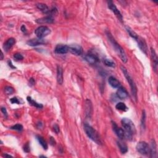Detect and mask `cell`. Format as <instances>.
<instances>
[{
  "mask_svg": "<svg viewBox=\"0 0 158 158\" xmlns=\"http://www.w3.org/2000/svg\"><path fill=\"white\" fill-rule=\"evenodd\" d=\"M120 69L122 70L125 77H126L127 79V81L128 82V84H129V85L130 87L132 96L134 97L135 100H137V89L133 78H132V76L130 75V73L127 71V69L125 67L124 65H121Z\"/></svg>",
  "mask_w": 158,
  "mask_h": 158,
  "instance_id": "3957f363",
  "label": "cell"
},
{
  "mask_svg": "<svg viewBox=\"0 0 158 158\" xmlns=\"http://www.w3.org/2000/svg\"><path fill=\"white\" fill-rule=\"evenodd\" d=\"M149 154L151 157L155 158L157 157V145L154 139H153L151 142V145L149 146Z\"/></svg>",
  "mask_w": 158,
  "mask_h": 158,
  "instance_id": "4fadbf2b",
  "label": "cell"
},
{
  "mask_svg": "<svg viewBox=\"0 0 158 158\" xmlns=\"http://www.w3.org/2000/svg\"><path fill=\"white\" fill-rule=\"evenodd\" d=\"M45 43V42L42 38H34L27 42V45L32 46H36L38 45H42Z\"/></svg>",
  "mask_w": 158,
  "mask_h": 158,
  "instance_id": "9a60e30c",
  "label": "cell"
},
{
  "mask_svg": "<svg viewBox=\"0 0 158 158\" xmlns=\"http://www.w3.org/2000/svg\"><path fill=\"white\" fill-rule=\"evenodd\" d=\"M8 64H9V65L11 66V67L12 68H16L15 67H14V66L13 65V64H12V63H11V62L10 61H8Z\"/></svg>",
  "mask_w": 158,
  "mask_h": 158,
  "instance_id": "ab89813d",
  "label": "cell"
},
{
  "mask_svg": "<svg viewBox=\"0 0 158 158\" xmlns=\"http://www.w3.org/2000/svg\"><path fill=\"white\" fill-rule=\"evenodd\" d=\"M69 51L72 54L75 55V56H80L83 52L82 47L80 45H77V44H72V45H70L69 46Z\"/></svg>",
  "mask_w": 158,
  "mask_h": 158,
  "instance_id": "9c48e42d",
  "label": "cell"
},
{
  "mask_svg": "<svg viewBox=\"0 0 158 158\" xmlns=\"http://www.w3.org/2000/svg\"><path fill=\"white\" fill-rule=\"evenodd\" d=\"M112 126L114 132H115V134H116L117 137H118V138H119L120 139H123L125 138V134L124 130L122 128L117 126L116 123L113 122V121H112Z\"/></svg>",
  "mask_w": 158,
  "mask_h": 158,
  "instance_id": "30bf717a",
  "label": "cell"
},
{
  "mask_svg": "<svg viewBox=\"0 0 158 158\" xmlns=\"http://www.w3.org/2000/svg\"><path fill=\"white\" fill-rule=\"evenodd\" d=\"M20 29H21V30H22V32H26V31H27L26 27H25V25H22V27H21Z\"/></svg>",
  "mask_w": 158,
  "mask_h": 158,
  "instance_id": "74e56055",
  "label": "cell"
},
{
  "mask_svg": "<svg viewBox=\"0 0 158 158\" xmlns=\"http://www.w3.org/2000/svg\"><path fill=\"white\" fill-rule=\"evenodd\" d=\"M117 96L120 100H124L128 97V93L126 90L124 88L120 87L118 88V90L117 91Z\"/></svg>",
  "mask_w": 158,
  "mask_h": 158,
  "instance_id": "e0dca14e",
  "label": "cell"
},
{
  "mask_svg": "<svg viewBox=\"0 0 158 158\" xmlns=\"http://www.w3.org/2000/svg\"><path fill=\"white\" fill-rule=\"evenodd\" d=\"M137 151L143 155H148L149 153V146L145 141H139L136 146Z\"/></svg>",
  "mask_w": 158,
  "mask_h": 158,
  "instance_id": "5b68a950",
  "label": "cell"
},
{
  "mask_svg": "<svg viewBox=\"0 0 158 158\" xmlns=\"http://www.w3.org/2000/svg\"><path fill=\"white\" fill-rule=\"evenodd\" d=\"M36 138H37V140L38 141L39 143L41 145L43 148L44 149H48V144L46 141L44 139V138L42 137V136H40V135H37L36 136Z\"/></svg>",
  "mask_w": 158,
  "mask_h": 158,
  "instance_id": "484cf974",
  "label": "cell"
},
{
  "mask_svg": "<svg viewBox=\"0 0 158 158\" xmlns=\"http://www.w3.org/2000/svg\"><path fill=\"white\" fill-rule=\"evenodd\" d=\"M151 59L153 61V68L154 70L156 72V70L157 68V54L155 52V51L153 48H151Z\"/></svg>",
  "mask_w": 158,
  "mask_h": 158,
  "instance_id": "ffe728a7",
  "label": "cell"
},
{
  "mask_svg": "<svg viewBox=\"0 0 158 158\" xmlns=\"http://www.w3.org/2000/svg\"><path fill=\"white\" fill-rule=\"evenodd\" d=\"M106 35H107L108 40H109L110 43H111L114 48V50L117 53V55L119 56L121 60H122L124 63H126L127 62V58L123 48L117 42V41L115 40V38L113 37V36L109 31H106Z\"/></svg>",
  "mask_w": 158,
  "mask_h": 158,
  "instance_id": "6da1fadb",
  "label": "cell"
},
{
  "mask_svg": "<svg viewBox=\"0 0 158 158\" xmlns=\"http://www.w3.org/2000/svg\"><path fill=\"white\" fill-rule=\"evenodd\" d=\"M36 22L38 24H52L54 22V19L51 16H46L45 17L40 18L36 20Z\"/></svg>",
  "mask_w": 158,
  "mask_h": 158,
  "instance_id": "d6986e66",
  "label": "cell"
},
{
  "mask_svg": "<svg viewBox=\"0 0 158 158\" xmlns=\"http://www.w3.org/2000/svg\"><path fill=\"white\" fill-rule=\"evenodd\" d=\"M116 108L117 110H119V111H126L128 109L126 105L125 104L124 102H118V103L116 105Z\"/></svg>",
  "mask_w": 158,
  "mask_h": 158,
  "instance_id": "4316f807",
  "label": "cell"
},
{
  "mask_svg": "<svg viewBox=\"0 0 158 158\" xmlns=\"http://www.w3.org/2000/svg\"><path fill=\"white\" fill-rule=\"evenodd\" d=\"M4 156H8V157H13L12 156H11V155H8V154H5Z\"/></svg>",
  "mask_w": 158,
  "mask_h": 158,
  "instance_id": "b9f144b4",
  "label": "cell"
},
{
  "mask_svg": "<svg viewBox=\"0 0 158 158\" xmlns=\"http://www.w3.org/2000/svg\"><path fill=\"white\" fill-rule=\"evenodd\" d=\"M108 8L111 10V11L115 14V16L117 17L120 22L123 21V16L122 15V14L120 12V11L117 8V7L116 5L114 4L113 2L112 1H109L108 2Z\"/></svg>",
  "mask_w": 158,
  "mask_h": 158,
  "instance_id": "ba28073f",
  "label": "cell"
},
{
  "mask_svg": "<svg viewBox=\"0 0 158 158\" xmlns=\"http://www.w3.org/2000/svg\"><path fill=\"white\" fill-rule=\"evenodd\" d=\"M103 62L104 64L106 66H108V67H116V64L115 62L112 61L111 59H104Z\"/></svg>",
  "mask_w": 158,
  "mask_h": 158,
  "instance_id": "83f0119b",
  "label": "cell"
},
{
  "mask_svg": "<svg viewBox=\"0 0 158 158\" xmlns=\"http://www.w3.org/2000/svg\"><path fill=\"white\" fill-rule=\"evenodd\" d=\"M1 110V112L3 113V114H4L6 118H7V117H8V112H7V111H6V109L5 108L2 107Z\"/></svg>",
  "mask_w": 158,
  "mask_h": 158,
  "instance_id": "d590c367",
  "label": "cell"
},
{
  "mask_svg": "<svg viewBox=\"0 0 158 158\" xmlns=\"http://www.w3.org/2000/svg\"><path fill=\"white\" fill-rule=\"evenodd\" d=\"M126 30L127 32L128 33V34H129V35L131 36V37L132 38H134L135 39L136 41H137V39L139 37V36L136 34V33L132 30V29L130 27H128V26H126Z\"/></svg>",
  "mask_w": 158,
  "mask_h": 158,
  "instance_id": "d4e9b609",
  "label": "cell"
},
{
  "mask_svg": "<svg viewBox=\"0 0 158 158\" xmlns=\"http://www.w3.org/2000/svg\"><path fill=\"white\" fill-rule=\"evenodd\" d=\"M69 46L65 45H62V44H59L54 49V52L56 54H64L69 52Z\"/></svg>",
  "mask_w": 158,
  "mask_h": 158,
  "instance_id": "8fae6325",
  "label": "cell"
},
{
  "mask_svg": "<svg viewBox=\"0 0 158 158\" xmlns=\"http://www.w3.org/2000/svg\"><path fill=\"white\" fill-rule=\"evenodd\" d=\"M85 115L88 117H90L91 114H92V103L90 100H86L85 102Z\"/></svg>",
  "mask_w": 158,
  "mask_h": 158,
  "instance_id": "5bb4252c",
  "label": "cell"
},
{
  "mask_svg": "<svg viewBox=\"0 0 158 158\" xmlns=\"http://www.w3.org/2000/svg\"><path fill=\"white\" fill-rule=\"evenodd\" d=\"M57 81L59 85H62L63 83V70L61 66H57Z\"/></svg>",
  "mask_w": 158,
  "mask_h": 158,
  "instance_id": "ac0fdd59",
  "label": "cell"
},
{
  "mask_svg": "<svg viewBox=\"0 0 158 158\" xmlns=\"http://www.w3.org/2000/svg\"><path fill=\"white\" fill-rule=\"evenodd\" d=\"M35 33L38 38H43L50 34L51 30L48 27L42 25V26H40L36 28L35 31Z\"/></svg>",
  "mask_w": 158,
  "mask_h": 158,
  "instance_id": "8992f818",
  "label": "cell"
},
{
  "mask_svg": "<svg viewBox=\"0 0 158 158\" xmlns=\"http://www.w3.org/2000/svg\"><path fill=\"white\" fill-rule=\"evenodd\" d=\"M108 82L110 85L113 88H115V89H116V88H119L120 86V82L113 76H111L109 77Z\"/></svg>",
  "mask_w": 158,
  "mask_h": 158,
  "instance_id": "44dd1931",
  "label": "cell"
},
{
  "mask_svg": "<svg viewBox=\"0 0 158 158\" xmlns=\"http://www.w3.org/2000/svg\"><path fill=\"white\" fill-rule=\"evenodd\" d=\"M53 130L54 131V132L56 134H59L60 132V129H59V127L58 126V124H54L53 126Z\"/></svg>",
  "mask_w": 158,
  "mask_h": 158,
  "instance_id": "836d02e7",
  "label": "cell"
},
{
  "mask_svg": "<svg viewBox=\"0 0 158 158\" xmlns=\"http://www.w3.org/2000/svg\"><path fill=\"white\" fill-rule=\"evenodd\" d=\"M27 100L28 102H29V104L33 106H35V108H37L38 109H42L43 107V106L42 104H40V103H38V102H36L35 101L32 100V98L30 97H28L27 98Z\"/></svg>",
  "mask_w": 158,
  "mask_h": 158,
  "instance_id": "cb8c5ba5",
  "label": "cell"
},
{
  "mask_svg": "<svg viewBox=\"0 0 158 158\" xmlns=\"http://www.w3.org/2000/svg\"><path fill=\"white\" fill-rule=\"evenodd\" d=\"M10 101L12 102L13 104H19V101L18 99L16 97H14L10 100Z\"/></svg>",
  "mask_w": 158,
  "mask_h": 158,
  "instance_id": "e575fe53",
  "label": "cell"
},
{
  "mask_svg": "<svg viewBox=\"0 0 158 158\" xmlns=\"http://www.w3.org/2000/svg\"><path fill=\"white\" fill-rule=\"evenodd\" d=\"M24 151L26 153H28L30 151V145H29V143H27L24 146Z\"/></svg>",
  "mask_w": 158,
  "mask_h": 158,
  "instance_id": "d6a6232c",
  "label": "cell"
},
{
  "mask_svg": "<svg viewBox=\"0 0 158 158\" xmlns=\"http://www.w3.org/2000/svg\"><path fill=\"white\" fill-rule=\"evenodd\" d=\"M145 121H146V113H145V111L144 110V111H143L142 117L141 120V126L143 129H145Z\"/></svg>",
  "mask_w": 158,
  "mask_h": 158,
  "instance_id": "f1b7e54d",
  "label": "cell"
},
{
  "mask_svg": "<svg viewBox=\"0 0 158 158\" xmlns=\"http://www.w3.org/2000/svg\"><path fill=\"white\" fill-rule=\"evenodd\" d=\"M36 8L44 13L47 14V13H50V10L48 7L45 4H43V3H38V4H36Z\"/></svg>",
  "mask_w": 158,
  "mask_h": 158,
  "instance_id": "603a6c76",
  "label": "cell"
},
{
  "mask_svg": "<svg viewBox=\"0 0 158 158\" xmlns=\"http://www.w3.org/2000/svg\"><path fill=\"white\" fill-rule=\"evenodd\" d=\"M50 144H51V145H54L55 144H56V141L54 140V139L53 137H51V138H50Z\"/></svg>",
  "mask_w": 158,
  "mask_h": 158,
  "instance_id": "8d00e7d4",
  "label": "cell"
},
{
  "mask_svg": "<svg viewBox=\"0 0 158 158\" xmlns=\"http://www.w3.org/2000/svg\"><path fill=\"white\" fill-rule=\"evenodd\" d=\"M5 91L7 95H12L14 92V90L13 87L9 86H6L5 88Z\"/></svg>",
  "mask_w": 158,
  "mask_h": 158,
  "instance_id": "4dcf8cb0",
  "label": "cell"
},
{
  "mask_svg": "<svg viewBox=\"0 0 158 158\" xmlns=\"http://www.w3.org/2000/svg\"><path fill=\"white\" fill-rule=\"evenodd\" d=\"M15 43L16 40L14 38H10L4 43L3 49L5 50V51H8L14 46V45H15Z\"/></svg>",
  "mask_w": 158,
  "mask_h": 158,
  "instance_id": "2e32d148",
  "label": "cell"
},
{
  "mask_svg": "<svg viewBox=\"0 0 158 158\" xmlns=\"http://www.w3.org/2000/svg\"><path fill=\"white\" fill-rule=\"evenodd\" d=\"M1 59L3 60V51H1Z\"/></svg>",
  "mask_w": 158,
  "mask_h": 158,
  "instance_id": "60d3db41",
  "label": "cell"
},
{
  "mask_svg": "<svg viewBox=\"0 0 158 158\" xmlns=\"http://www.w3.org/2000/svg\"><path fill=\"white\" fill-rule=\"evenodd\" d=\"M84 130H85L87 135L91 140H93L98 145H101L102 141L98 132L94 129L89 124H84Z\"/></svg>",
  "mask_w": 158,
  "mask_h": 158,
  "instance_id": "277c9868",
  "label": "cell"
},
{
  "mask_svg": "<svg viewBox=\"0 0 158 158\" xmlns=\"http://www.w3.org/2000/svg\"><path fill=\"white\" fill-rule=\"evenodd\" d=\"M83 58L87 62L91 64H97L98 62H100V58L98 56V55L93 52H91V51L86 54Z\"/></svg>",
  "mask_w": 158,
  "mask_h": 158,
  "instance_id": "52a82bcc",
  "label": "cell"
},
{
  "mask_svg": "<svg viewBox=\"0 0 158 158\" xmlns=\"http://www.w3.org/2000/svg\"><path fill=\"white\" fill-rule=\"evenodd\" d=\"M30 85H34V84H35V80H34V79L32 78V79H30Z\"/></svg>",
  "mask_w": 158,
  "mask_h": 158,
  "instance_id": "f35d334b",
  "label": "cell"
},
{
  "mask_svg": "<svg viewBox=\"0 0 158 158\" xmlns=\"http://www.w3.org/2000/svg\"><path fill=\"white\" fill-rule=\"evenodd\" d=\"M14 58L16 61H21L24 59V56L20 53H16L14 54Z\"/></svg>",
  "mask_w": 158,
  "mask_h": 158,
  "instance_id": "1f68e13d",
  "label": "cell"
},
{
  "mask_svg": "<svg viewBox=\"0 0 158 158\" xmlns=\"http://www.w3.org/2000/svg\"><path fill=\"white\" fill-rule=\"evenodd\" d=\"M11 128L12 130H17V131L21 132L22 130H23V126L20 124H16V125H14L13 126L11 127Z\"/></svg>",
  "mask_w": 158,
  "mask_h": 158,
  "instance_id": "f546056e",
  "label": "cell"
},
{
  "mask_svg": "<svg viewBox=\"0 0 158 158\" xmlns=\"http://www.w3.org/2000/svg\"><path fill=\"white\" fill-rule=\"evenodd\" d=\"M117 145H118L120 151V152L122 154L126 153L128 151L127 146L124 142L122 141L121 140H119V141H117Z\"/></svg>",
  "mask_w": 158,
  "mask_h": 158,
  "instance_id": "7402d4cb",
  "label": "cell"
},
{
  "mask_svg": "<svg viewBox=\"0 0 158 158\" xmlns=\"http://www.w3.org/2000/svg\"><path fill=\"white\" fill-rule=\"evenodd\" d=\"M137 42H138V46L139 48V49H140L145 54H148V53H147V51H148V47H147V45L145 39H143V38L139 37V36Z\"/></svg>",
  "mask_w": 158,
  "mask_h": 158,
  "instance_id": "7c38bea8",
  "label": "cell"
},
{
  "mask_svg": "<svg viewBox=\"0 0 158 158\" xmlns=\"http://www.w3.org/2000/svg\"><path fill=\"white\" fill-rule=\"evenodd\" d=\"M124 131L125 134V137L128 139H132L133 135L136 133V128L134 122L128 118H123L121 120Z\"/></svg>",
  "mask_w": 158,
  "mask_h": 158,
  "instance_id": "7a4b0ae2",
  "label": "cell"
}]
</instances>
